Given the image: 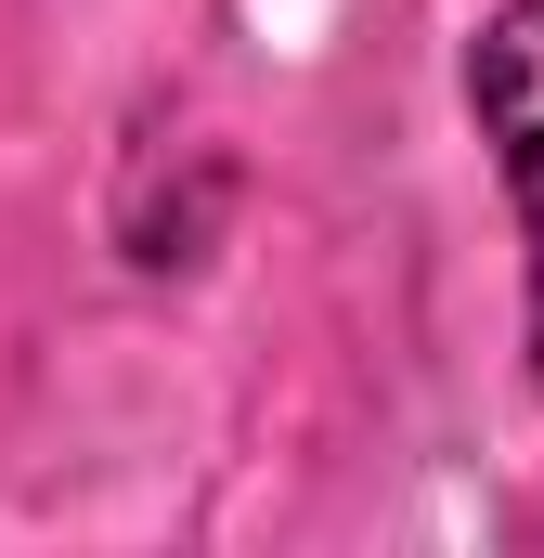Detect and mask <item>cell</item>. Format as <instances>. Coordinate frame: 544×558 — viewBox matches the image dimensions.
Segmentation results:
<instances>
[{
	"instance_id": "cell-1",
	"label": "cell",
	"mask_w": 544,
	"mask_h": 558,
	"mask_svg": "<svg viewBox=\"0 0 544 558\" xmlns=\"http://www.w3.org/2000/svg\"><path fill=\"white\" fill-rule=\"evenodd\" d=\"M467 118L493 143L506 195H519V247H532V377H544V0H506L467 39Z\"/></svg>"
}]
</instances>
